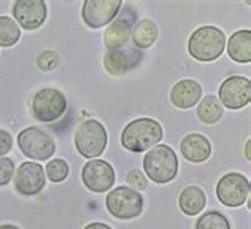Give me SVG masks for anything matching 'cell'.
<instances>
[{
  "label": "cell",
  "instance_id": "cell-1",
  "mask_svg": "<svg viewBox=\"0 0 251 229\" xmlns=\"http://www.w3.org/2000/svg\"><path fill=\"white\" fill-rule=\"evenodd\" d=\"M162 140V126L151 118L134 120L124 127L121 143L132 153H143Z\"/></svg>",
  "mask_w": 251,
  "mask_h": 229
},
{
  "label": "cell",
  "instance_id": "cell-2",
  "mask_svg": "<svg viewBox=\"0 0 251 229\" xmlns=\"http://www.w3.org/2000/svg\"><path fill=\"white\" fill-rule=\"evenodd\" d=\"M226 47V37L215 25H203L193 32L189 38L188 51L197 61L210 62L218 59Z\"/></svg>",
  "mask_w": 251,
  "mask_h": 229
},
{
  "label": "cell",
  "instance_id": "cell-3",
  "mask_svg": "<svg viewBox=\"0 0 251 229\" xmlns=\"http://www.w3.org/2000/svg\"><path fill=\"white\" fill-rule=\"evenodd\" d=\"M143 169L154 183H169L178 172L176 153L167 145H156L145 154Z\"/></svg>",
  "mask_w": 251,
  "mask_h": 229
},
{
  "label": "cell",
  "instance_id": "cell-4",
  "mask_svg": "<svg viewBox=\"0 0 251 229\" xmlns=\"http://www.w3.org/2000/svg\"><path fill=\"white\" fill-rule=\"evenodd\" d=\"M75 147L88 159L99 158L107 148V130L97 120H86L75 130Z\"/></svg>",
  "mask_w": 251,
  "mask_h": 229
},
{
  "label": "cell",
  "instance_id": "cell-5",
  "mask_svg": "<svg viewBox=\"0 0 251 229\" xmlns=\"http://www.w3.org/2000/svg\"><path fill=\"white\" fill-rule=\"evenodd\" d=\"M107 208L120 220H132L143 210L142 194L129 186H118L107 196Z\"/></svg>",
  "mask_w": 251,
  "mask_h": 229
},
{
  "label": "cell",
  "instance_id": "cell-6",
  "mask_svg": "<svg viewBox=\"0 0 251 229\" xmlns=\"http://www.w3.org/2000/svg\"><path fill=\"white\" fill-rule=\"evenodd\" d=\"M65 110H67V99L59 89H40L32 101V113L42 123L59 120L65 113Z\"/></svg>",
  "mask_w": 251,
  "mask_h": 229
},
{
  "label": "cell",
  "instance_id": "cell-7",
  "mask_svg": "<svg viewBox=\"0 0 251 229\" xmlns=\"http://www.w3.org/2000/svg\"><path fill=\"white\" fill-rule=\"evenodd\" d=\"M18 145L21 152L35 161L50 159L56 152V143L40 127H27L19 132Z\"/></svg>",
  "mask_w": 251,
  "mask_h": 229
},
{
  "label": "cell",
  "instance_id": "cell-8",
  "mask_svg": "<svg viewBox=\"0 0 251 229\" xmlns=\"http://www.w3.org/2000/svg\"><path fill=\"white\" fill-rule=\"evenodd\" d=\"M218 201L226 207H240L250 196V181L242 174L230 172L224 175L216 185Z\"/></svg>",
  "mask_w": 251,
  "mask_h": 229
},
{
  "label": "cell",
  "instance_id": "cell-9",
  "mask_svg": "<svg viewBox=\"0 0 251 229\" xmlns=\"http://www.w3.org/2000/svg\"><path fill=\"white\" fill-rule=\"evenodd\" d=\"M81 178L84 186L89 191L94 193L110 191V188L115 185V169L107 161L91 159L83 167Z\"/></svg>",
  "mask_w": 251,
  "mask_h": 229
},
{
  "label": "cell",
  "instance_id": "cell-10",
  "mask_svg": "<svg viewBox=\"0 0 251 229\" xmlns=\"http://www.w3.org/2000/svg\"><path fill=\"white\" fill-rule=\"evenodd\" d=\"M251 101V83L247 76H230L220 88V102L229 110H239Z\"/></svg>",
  "mask_w": 251,
  "mask_h": 229
},
{
  "label": "cell",
  "instance_id": "cell-11",
  "mask_svg": "<svg viewBox=\"0 0 251 229\" xmlns=\"http://www.w3.org/2000/svg\"><path fill=\"white\" fill-rule=\"evenodd\" d=\"M121 0H86L83 3V21L92 29L103 27L116 18Z\"/></svg>",
  "mask_w": 251,
  "mask_h": 229
},
{
  "label": "cell",
  "instance_id": "cell-12",
  "mask_svg": "<svg viewBox=\"0 0 251 229\" xmlns=\"http://www.w3.org/2000/svg\"><path fill=\"white\" fill-rule=\"evenodd\" d=\"M45 186V171L37 162H23L15 175V188L24 196H34Z\"/></svg>",
  "mask_w": 251,
  "mask_h": 229
},
{
  "label": "cell",
  "instance_id": "cell-13",
  "mask_svg": "<svg viewBox=\"0 0 251 229\" xmlns=\"http://www.w3.org/2000/svg\"><path fill=\"white\" fill-rule=\"evenodd\" d=\"M13 15L18 25L34 30L45 23L46 5L43 0H18L13 6Z\"/></svg>",
  "mask_w": 251,
  "mask_h": 229
},
{
  "label": "cell",
  "instance_id": "cell-14",
  "mask_svg": "<svg viewBox=\"0 0 251 229\" xmlns=\"http://www.w3.org/2000/svg\"><path fill=\"white\" fill-rule=\"evenodd\" d=\"M202 97V86L196 80H181L170 91V101L176 108L194 107Z\"/></svg>",
  "mask_w": 251,
  "mask_h": 229
},
{
  "label": "cell",
  "instance_id": "cell-15",
  "mask_svg": "<svg viewBox=\"0 0 251 229\" xmlns=\"http://www.w3.org/2000/svg\"><path fill=\"white\" fill-rule=\"evenodd\" d=\"M181 154L189 162H203L210 158L211 145L207 137L201 134H189L181 140Z\"/></svg>",
  "mask_w": 251,
  "mask_h": 229
},
{
  "label": "cell",
  "instance_id": "cell-16",
  "mask_svg": "<svg viewBox=\"0 0 251 229\" xmlns=\"http://www.w3.org/2000/svg\"><path fill=\"white\" fill-rule=\"evenodd\" d=\"M227 54L235 62L248 64L251 61V32L248 29L239 30L229 38Z\"/></svg>",
  "mask_w": 251,
  "mask_h": 229
},
{
  "label": "cell",
  "instance_id": "cell-17",
  "mask_svg": "<svg viewBox=\"0 0 251 229\" xmlns=\"http://www.w3.org/2000/svg\"><path fill=\"white\" fill-rule=\"evenodd\" d=\"M178 204H180V208L184 215L196 217L197 213H201L203 210V207L207 204L205 193L199 186H188L181 191Z\"/></svg>",
  "mask_w": 251,
  "mask_h": 229
},
{
  "label": "cell",
  "instance_id": "cell-18",
  "mask_svg": "<svg viewBox=\"0 0 251 229\" xmlns=\"http://www.w3.org/2000/svg\"><path fill=\"white\" fill-rule=\"evenodd\" d=\"M105 47L110 51L123 48L130 38V24L126 19H115L105 32Z\"/></svg>",
  "mask_w": 251,
  "mask_h": 229
},
{
  "label": "cell",
  "instance_id": "cell-19",
  "mask_svg": "<svg viewBox=\"0 0 251 229\" xmlns=\"http://www.w3.org/2000/svg\"><path fill=\"white\" fill-rule=\"evenodd\" d=\"M157 38V25L156 23H153L151 19H142L138 21L134 34H132V40H134V45L137 48H150L151 45L156 42Z\"/></svg>",
  "mask_w": 251,
  "mask_h": 229
},
{
  "label": "cell",
  "instance_id": "cell-20",
  "mask_svg": "<svg viewBox=\"0 0 251 229\" xmlns=\"http://www.w3.org/2000/svg\"><path fill=\"white\" fill-rule=\"evenodd\" d=\"M223 115H224V108L221 105V102L218 101V97L215 96H205L199 103V107H197V116L205 124L218 123L223 118Z\"/></svg>",
  "mask_w": 251,
  "mask_h": 229
},
{
  "label": "cell",
  "instance_id": "cell-21",
  "mask_svg": "<svg viewBox=\"0 0 251 229\" xmlns=\"http://www.w3.org/2000/svg\"><path fill=\"white\" fill-rule=\"evenodd\" d=\"M105 69H107L108 74L115 75V76H121L126 72L129 70V54L126 51L121 50H111L105 54Z\"/></svg>",
  "mask_w": 251,
  "mask_h": 229
},
{
  "label": "cell",
  "instance_id": "cell-22",
  "mask_svg": "<svg viewBox=\"0 0 251 229\" xmlns=\"http://www.w3.org/2000/svg\"><path fill=\"white\" fill-rule=\"evenodd\" d=\"M21 37V30L11 18L0 16V47H13Z\"/></svg>",
  "mask_w": 251,
  "mask_h": 229
},
{
  "label": "cell",
  "instance_id": "cell-23",
  "mask_svg": "<svg viewBox=\"0 0 251 229\" xmlns=\"http://www.w3.org/2000/svg\"><path fill=\"white\" fill-rule=\"evenodd\" d=\"M196 229H230V225L223 213L207 212L197 220Z\"/></svg>",
  "mask_w": 251,
  "mask_h": 229
},
{
  "label": "cell",
  "instance_id": "cell-24",
  "mask_svg": "<svg viewBox=\"0 0 251 229\" xmlns=\"http://www.w3.org/2000/svg\"><path fill=\"white\" fill-rule=\"evenodd\" d=\"M46 175L54 183L64 181L69 175V164L64 159H52L46 164Z\"/></svg>",
  "mask_w": 251,
  "mask_h": 229
},
{
  "label": "cell",
  "instance_id": "cell-25",
  "mask_svg": "<svg viewBox=\"0 0 251 229\" xmlns=\"http://www.w3.org/2000/svg\"><path fill=\"white\" fill-rule=\"evenodd\" d=\"M57 64H59V57H57V54L54 53V51H51V50L43 51V53L37 57V65L42 70H46V72L54 70L57 67Z\"/></svg>",
  "mask_w": 251,
  "mask_h": 229
},
{
  "label": "cell",
  "instance_id": "cell-26",
  "mask_svg": "<svg viewBox=\"0 0 251 229\" xmlns=\"http://www.w3.org/2000/svg\"><path fill=\"white\" fill-rule=\"evenodd\" d=\"M13 174H15V166H13V161L8 158H0V186L10 183L13 178Z\"/></svg>",
  "mask_w": 251,
  "mask_h": 229
},
{
  "label": "cell",
  "instance_id": "cell-27",
  "mask_svg": "<svg viewBox=\"0 0 251 229\" xmlns=\"http://www.w3.org/2000/svg\"><path fill=\"white\" fill-rule=\"evenodd\" d=\"M126 180H127V183L132 186V189H135V191H142V189H145L148 186V181L140 171H130L127 174V178Z\"/></svg>",
  "mask_w": 251,
  "mask_h": 229
},
{
  "label": "cell",
  "instance_id": "cell-28",
  "mask_svg": "<svg viewBox=\"0 0 251 229\" xmlns=\"http://www.w3.org/2000/svg\"><path fill=\"white\" fill-rule=\"evenodd\" d=\"M11 145H13V139L11 135L6 132V130L0 129V158H3L11 150Z\"/></svg>",
  "mask_w": 251,
  "mask_h": 229
},
{
  "label": "cell",
  "instance_id": "cell-29",
  "mask_svg": "<svg viewBox=\"0 0 251 229\" xmlns=\"http://www.w3.org/2000/svg\"><path fill=\"white\" fill-rule=\"evenodd\" d=\"M84 229H111L108 225H103V223H91L88 225Z\"/></svg>",
  "mask_w": 251,
  "mask_h": 229
},
{
  "label": "cell",
  "instance_id": "cell-30",
  "mask_svg": "<svg viewBox=\"0 0 251 229\" xmlns=\"http://www.w3.org/2000/svg\"><path fill=\"white\" fill-rule=\"evenodd\" d=\"M245 156H247V159L251 158V153H250V140H247V145H245Z\"/></svg>",
  "mask_w": 251,
  "mask_h": 229
},
{
  "label": "cell",
  "instance_id": "cell-31",
  "mask_svg": "<svg viewBox=\"0 0 251 229\" xmlns=\"http://www.w3.org/2000/svg\"><path fill=\"white\" fill-rule=\"evenodd\" d=\"M0 229H19V228L15 226V225H2V226H0Z\"/></svg>",
  "mask_w": 251,
  "mask_h": 229
}]
</instances>
